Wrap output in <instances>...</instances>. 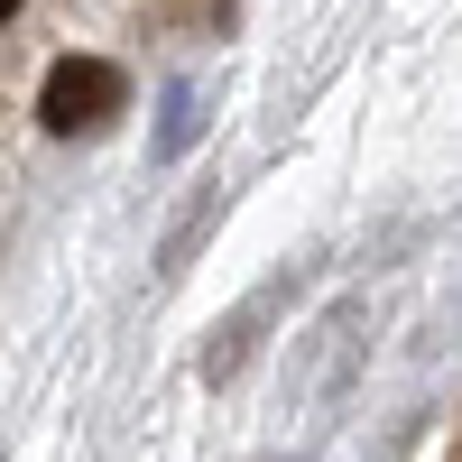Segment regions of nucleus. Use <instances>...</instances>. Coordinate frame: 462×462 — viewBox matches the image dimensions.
Listing matches in <instances>:
<instances>
[{"instance_id": "1", "label": "nucleus", "mask_w": 462, "mask_h": 462, "mask_svg": "<svg viewBox=\"0 0 462 462\" xmlns=\"http://www.w3.org/2000/svg\"><path fill=\"white\" fill-rule=\"evenodd\" d=\"M121 102H130V84H121V65H102V56H65V65L47 74V93H37V111H47V130H56V139L102 130Z\"/></svg>"}, {"instance_id": "2", "label": "nucleus", "mask_w": 462, "mask_h": 462, "mask_svg": "<svg viewBox=\"0 0 462 462\" xmlns=\"http://www.w3.org/2000/svg\"><path fill=\"white\" fill-rule=\"evenodd\" d=\"M10 10H19V0H0V19H10Z\"/></svg>"}]
</instances>
